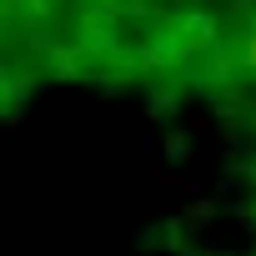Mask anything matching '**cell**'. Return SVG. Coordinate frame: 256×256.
Listing matches in <instances>:
<instances>
[{
    "label": "cell",
    "mask_w": 256,
    "mask_h": 256,
    "mask_svg": "<svg viewBox=\"0 0 256 256\" xmlns=\"http://www.w3.org/2000/svg\"><path fill=\"white\" fill-rule=\"evenodd\" d=\"M246 66L256 70V16H251V26H246Z\"/></svg>",
    "instance_id": "1"
}]
</instances>
